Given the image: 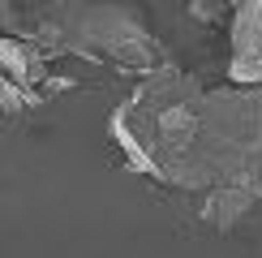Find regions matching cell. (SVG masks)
<instances>
[{
    "label": "cell",
    "mask_w": 262,
    "mask_h": 258,
    "mask_svg": "<svg viewBox=\"0 0 262 258\" xmlns=\"http://www.w3.org/2000/svg\"><path fill=\"white\" fill-rule=\"evenodd\" d=\"M228 39H232L228 82L241 86V91H258L262 86V0H245L232 9Z\"/></svg>",
    "instance_id": "6da1fadb"
},
{
    "label": "cell",
    "mask_w": 262,
    "mask_h": 258,
    "mask_svg": "<svg viewBox=\"0 0 262 258\" xmlns=\"http://www.w3.org/2000/svg\"><path fill=\"white\" fill-rule=\"evenodd\" d=\"M254 193L249 189H241V185H220V189H211L202 198V220L211 224V228H232L241 215L254 207Z\"/></svg>",
    "instance_id": "7a4b0ae2"
},
{
    "label": "cell",
    "mask_w": 262,
    "mask_h": 258,
    "mask_svg": "<svg viewBox=\"0 0 262 258\" xmlns=\"http://www.w3.org/2000/svg\"><path fill=\"white\" fill-rule=\"evenodd\" d=\"M189 13H202V22H224V13H232V9L215 5V0H198V5H189Z\"/></svg>",
    "instance_id": "3957f363"
}]
</instances>
